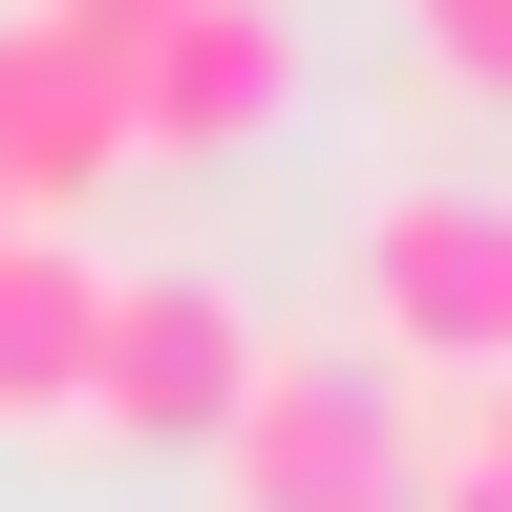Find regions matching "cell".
<instances>
[{"instance_id":"6da1fadb","label":"cell","mask_w":512,"mask_h":512,"mask_svg":"<svg viewBox=\"0 0 512 512\" xmlns=\"http://www.w3.org/2000/svg\"><path fill=\"white\" fill-rule=\"evenodd\" d=\"M214 491L235 512H406V384L342 363V342H256L235 427H214Z\"/></svg>"},{"instance_id":"7a4b0ae2","label":"cell","mask_w":512,"mask_h":512,"mask_svg":"<svg viewBox=\"0 0 512 512\" xmlns=\"http://www.w3.org/2000/svg\"><path fill=\"white\" fill-rule=\"evenodd\" d=\"M363 342H384V384H470V363H512V192H470V171H406L363 214Z\"/></svg>"},{"instance_id":"3957f363","label":"cell","mask_w":512,"mask_h":512,"mask_svg":"<svg viewBox=\"0 0 512 512\" xmlns=\"http://www.w3.org/2000/svg\"><path fill=\"white\" fill-rule=\"evenodd\" d=\"M107 107H128V171H214L299 107V22L278 0H150L107 43Z\"/></svg>"},{"instance_id":"277c9868","label":"cell","mask_w":512,"mask_h":512,"mask_svg":"<svg viewBox=\"0 0 512 512\" xmlns=\"http://www.w3.org/2000/svg\"><path fill=\"white\" fill-rule=\"evenodd\" d=\"M235 384H256V299L235 278H107V320H86V427L107 448H214Z\"/></svg>"},{"instance_id":"5b68a950","label":"cell","mask_w":512,"mask_h":512,"mask_svg":"<svg viewBox=\"0 0 512 512\" xmlns=\"http://www.w3.org/2000/svg\"><path fill=\"white\" fill-rule=\"evenodd\" d=\"M86 192H128V107H107V43H64L0 0V214L64 235Z\"/></svg>"},{"instance_id":"8992f818","label":"cell","mask_w":512,"mask_h":512,"mask_svg":"<svg viewBox=\"0 0 512 512\" xmlns=\"http://www.w3.org/2000/svg\"><path fill=\"white\" fill-rule=\"evenodd\" d=\"M86 320H107L86 235H0V427H86Z\"/></svg>"},{"instance_id":"52a82bcc","label":"cell","mask_w":512,"mask_h":512,"mask_svg":"<svg viewBox=\"0 0 512 512\" xmlns=\"http://www.w3.org/2000/svg\"><path fill=\"white\" fill-rule=\"evenodd\" d=\"M406 512H512V363L406 384Z\"/></svg>"},{"instance_id":"ba28073f","label":"cell","mask_w":512,"mask_h":512,"mask_svg":"<svg viewBox=\"0 0 512 512\" xmlns=\"http://www.w3.org/2000/svg\"><path fill=\"white\" fill-rule=\"evenodd\" d=\"M406 43H427L470 107H512V0H406Z\"/></svg>"},{"instance_id":"9c48e42d","label":"cell","mask_w":512,"mask_h":512,"mask_svg":"<svg viewBox=\"0 0 512 512\" xmlns=\"http://www.w3.org/2000/svg\"><path fill=\"white\" fill-rule=\"evenodd\" d=\"M22 22H64V43H128V22H150V0H22Z\"/></svg>"},{"instance_id":"30bf717a","label":"cell","mask_w":512,"mask_h":512,"mask_svg":"<svg viewBox=\"0 0 512 512\" xmlns=\"http://www.w3.org/2000/svg\"><path fill=\"white\" fill-rule=\"evenodd\" d=\"M0 235H22V214H0Z\"/></svg>"}]
</instances>
